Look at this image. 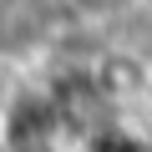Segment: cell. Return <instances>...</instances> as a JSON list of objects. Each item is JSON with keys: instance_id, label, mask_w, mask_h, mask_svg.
Masks as SVG:
<instances>
[{"instance_id": "1", "label": "cell", "mask_w": 152, "mask_h": 152, "mask_svg": "<svg viewBox=\"0 0 152 152\" xmlns=\"http://www.w3.org/2000/svg\"><path fill=\"white\" fill-rule=\"evenodd\" d=\"M66 137L61 112L46 86H20L5 107H0V142L5 152H51Z\"/></svg>"}, {"instance_id": "2", "label": "cell", "mask_w": 152, "mask_h": 152, "mask_svg": "<svg viewBox=\"0 0 152 152\" xmlns=\"http://www.w3.org/2000/svg\"><path fill=\"white\" fill-rule=\"evenodd\" d=\"M56 36V0H0V61H31Z\"/></svg>"}, {"instance_id": "3", "label": "cell", "mask_w": 152, "mask_h": 152, "mask_svg": "<svg viewBox=\"0 0 152 152\" xmlns=\"http://www.w3.org/2000/svg\"><path fill=\"white\" fill-rule=\"evenodd\" d=\"M76 152H152V137L137 132L132 122L107 117V122H96L91 132H81V147H76Z\"/></svg>"}, {"instance_id": "4", "label": "cell", "mask_w": 152, "mask_h": 152, "mask_svg": "<svg viewBox=\"0 0 152 152\" xmlns=\"http://www.w3.org/2000/svg\"><path fill=\"white\" fill-rule=\"evenodd\" d=\"M61 5H71L76 15H86V20H107V15H117V10H127L132 0H61Z\"/></svg>"}]
</instances>
